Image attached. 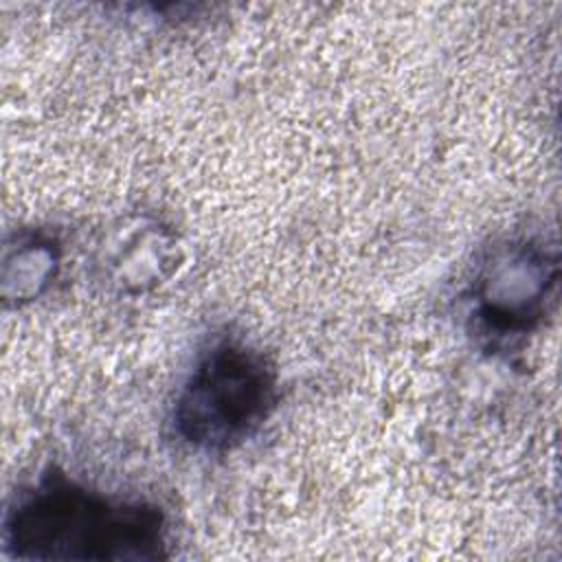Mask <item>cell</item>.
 <instances>
[{
	"instance_id": "cell-3",
	"label": "cell",
	"mask_w": 562,
	"mask_h": 562,
	"mask_svg": "<svg viewBox=\"0 0 562 562\" xmlns=\"http://www.w3.org/2000/svg\"><path fill=\"white\" fill-rule=\"evenodd\" d=\"M558 281L555 246L533 235L492 241L483 250L465 292L474 331L494 347L522 340L551 312Z\"/></svg>"
},
{
	"instance_id": "cell-2",
	"label": "cell",
	"mask_w": 562,
	"mask_h": 562,
	"mask_svg": "<svg viewBox=\"0 0 562 562\" xmlns=\"http://www.w3.org/2000/svg\"><path fill=\"white\" fill-rule=\"evenodd\" d=\"M279 404V375L263 351L239 338L213 340L195 360L171 406L180 443L226 454L255 437Z\"/></svg>"
},
{
	"instance_id": "cell-4",
	"label": "cell",
	"mask_w": 562,
	"mask_h": 562,
	"mask_svg": "<svg viewBox=\"0 0 562 562\" xmlns=\"http://www.w3.org/2000/svg\"><path fill=\"white\" fill-rule=\"evenodd\" d=\"M103 261L119 290L140 294L173 277L180 266V244L160 222L140 220L132 224V231L119 228L112 239V252Z\"/></svg>"
},
{
	"instance_id": "cell-1",
	"label": "cell",
	"mask_w": 562,
	"mask_h": 562,
	"mask_svg": "<svg viewBox=\"0 0 562 562\" xmlns=\"http://www.w3.org/2000/svg\"><path fill=\"white\" fill-rule=\"evenodd\" d=\"M167 536L158 505L99 492L57 468L18 492L2 529L11 558L42 562H154L169 558Z\"/></svg>"
},
{
	"instance_id": "cell-5",
	"label": "cell",
	"mask_w": 562,
	"mask_h": 562,
	"mask_svg": "<svg viewBox=\"0 0 562 562\" xmlns=\"http://www.w3.org/2000/svg\"><path fill=\"white\" fill-rule=\"evenodd\" d=\"M59 268V244L44 233L15 235V244H7L2 259V296L4 301H33Z\"/></svg>"
}]
</instances>
